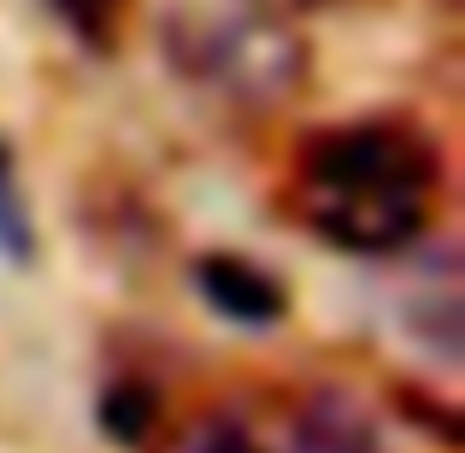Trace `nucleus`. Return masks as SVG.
Here are the masks:
<instances>
[{
  "mask_svg": "<svg viewBox=\"0 0 465 453\" xmlns=\"http://www.w3.org/2000/svg\"><path fill=\"white\" fill-rule=\"evenodd\" d=\"M442 182V148L412 118H341L295 148L289 212L324 248L389 260L430 236Z\"/></svg>",
  "mask_w": 465,
  "mask_h": 453,
  "instance_id": "1",
  "label": "nucleus"
},
{
  "mask_svg": "<svg viewBox=\"0 0 465 453\" xmlns=\"http://www.w3.org/2000/svg\"><path fill=\"white\" fill-rule=\"evenodd\" d=\"M148 453H383L377 424L348 389H236L159 424Z\"/></svg>",
  "mask_w": 465,
  "mask_h": 453,
  "instance_id": "3",
  "label": "nucleus"
},
{
  "mask_svg": "<svg viewBox=\"0 0 465 453\" xmlns=\"http://www.w3.org/2000/svg\"><path fill=\"white\" fill-rule=\"evenodd\" d=\"M54 12L83 35V42H113L118 18H124V0H54Z\"/></svg>",
  "mask_w": 465,
  "mask_h": 453,
  "instance_id": "7",
  "label": "nucleus"
},
{
  "mask_svg": "<svg viewBox=\"0 0 465 453\" xmlns=\"http://www.w3.org/2000/svg\"><path fill=\"white\" fill-rule=\"evenodd\" d=\"M253 6L277 12V18H301V12H318V6H336V0H253Z\"/></svg>",
  "mask_w": 465,
  "mask_h": 453,
  "instance_id": "8",
  "label": "nucleus"
},
{
  "mask_svg": "<svg viewBox=\"0 0 465 453\" xmlns=\"http://www.w3.org/2000/svg\"><path fill=\"white\" fill-rule=\"evenodd\" d=\"M194 289L218 318H230L242 330H277L289 318V289L277 283V271H265L248 253H201Z\"/></svg>",
  "mask_w": 465,
  "mask_h": 453,
  "instance_id": "4",
  "label": "nucleus"
},
{
  "mask_svg": "<svg viewBox=\"0 0 465 453\" xmlns=\"http://www.w3.org/2000/svg\"><path fill=\"white\" fill-rule=\"evenodd\" d=\"M159 412H165V400H159V389L142 371H124L101 389V430L113 436L118 448H148L153 430L165 424Z\"/></svg>",
  "mask_w": 465,
  "mask_h": 453,
  "instance_id": "5",
  "label": "nucleus"
},
{
  "mask_svg": "<svg viewBox=\"0 0 465 453\" xmlns=\"http://www.w3.org/2000/svg\"><path fill=\"white\" fill-rule=\"evenodd\" d=\"M0 248L12 260H30V212H24V194L12 182V165H6V148H0Z\"/></svg>",
  "mask_w": 465,
  "mask_h": 453,
  "instance_id": "6",
  "label": "nucleus"
},
{
  "mask_svg": "<svg viewBox=\"0 0 465 453\" xmlns=\"http://www.w3.org/2000/svg\"><path fill=\"white\" fill-rule=\"evenodd\" d=\"M159 42L183 83L242 113L283 106L307 83V42L253 0H189L165 18Z\"/></svg>",
  "mask_w": 465,
  "mask_h": 453,
  "instance_id": "2",
  "label": "nucleus"
}]
</instances>
